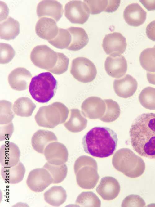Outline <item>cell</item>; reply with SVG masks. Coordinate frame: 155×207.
<instances>
[{"label": "cell", "instance_id": "60d3db41", "mask_svg": "<svg viewBox=\"0 0 155 207\" xmlns=\"http://www.w3.org/2000/svg\"><path fill=\"white\" fill-rule=\"evenodd\" d=\"M146 32L149 39L155 41V20L148 25L146 28Z\"/></svg>", "mask_w": 155, "mask_h": 207}, {"label": "cell", "instance_id": "ac0fdd59", "mask_svg": "<svg viewBox=\"0 0 155 207\" xmlns=\"http://www.w3.org/2000/svg\"><path fill=\"white\" fill-rule=\"evenodd\" d=\"M105 71L110 76L115 78L123 76L126 73L127 68V61L123 55H109L104 62Z\"/></svg>", "mask_w": 155, "mask_h": 207}, {"label": "cell", "instance_id": "83f0119b", "mask_svg": "<svg viewBox=\"0 0 155 207\" xmlns=\"http://www.w3.org/2000/svg\"><path fill=\"white\" fill-rule=\"evenodd\" d=\"M36 106L31 99L27 97H22L15 101L13 110L18 116L28 117L31 116Z\"/></svg>", "mask_w": 155, "mask_h": 207}, {"label": "cell", "instance_id": "4316f807", "mask_svg": "<svg viewBox=\"0 0 155 207\" xmlns=\"http://www.w3.org/2000/svg\"><path fill=\"white\" fill-rule=\"evenodd\" d=\"M44 196L47 203L53 206L58 207L66 201L67 195L62 186H54L44 193Z\"/></svg>", "mask_w": 155, "mask_h": 207}, {"label": "cell", "instance_id": "b9f144b4", "mask_svg": "<svg viewBox=\"0 0 155 207\" xmlns=\"http://www.w3.org/2000/svg\"><path fill=\"white\" fill-rule=\"evenodd\" d=\"M108 5L105 12L112 13L115 11L118 8L120 0H108Z\"/></svg>", "mask_w": 155, "mask_h": 207}, {"label": "cell", "instance_id": "ffe728a7", "mask_svg": "<svg viewBox=\"0 0 155 207\" xmlns=\"http://www.w3.org/2000/svg\"><path fill=\"white\" fill-rule=\"evenodd\" d=\"M35 32L41 38L48 41L53 39L57 35L59 28L56 21L48 17H42L37 21L35 26Z\"/></svg>", "mask_w": 155, "mask_h": 207}, {"label": "cell", "instance_id": "d590c367", "mask_svg": "<svg viewBox=\"0 0 155 207\" xmlns=\"http://www.w3.org/2000/svg\"><path fill=\"white\" fill-rule=\"evenodd\" d=\"M58 59L57 62L54 67L48 71L55 74L60 75L66 72L68 68L69 58L62 53L57 52Z\"/></svg>", "mask_w": 155, "mask_h": 207}, {"label": "cell", "instance_id": "4dcf8cb0", "mask_svg": "<svg viewBox=\"0 0 155 207\" xmlns=\"http://www.w3.org/2000/svg\"><path fill=\"white\" fill-rule=\"evenodd\" d=\"M43 168L49 172L52 177L53 181L52 183L58 184L62 182L66 178L68 172V168L66 164L57 165L49 164L46 162Z\"/></svg>", "mask_w": 155, "mask_h": 207}, {"label": "cell", "instance_id": "9c48e42d", "mask_svg": "<svg viewBox=\"0 0 155 207\" xmlns=\"http://www.w3.org/2000/svg\"><path fill=\"white\" fill-rule=\"evenodd\" d=\"M64 14L71 23L83 24L88 20L90 13L88 7L84 2L72 0L65 4Z\"/></svg>", "mask_w": 155, "mask_h": 207}, {"label": "cell", "instance_id": "484cf974", "mask_svg": "<svg viewBox=\"0 0 155 207\" xmlns=\"http://www.w3.org/2000/svg\"><path fill=\"white\" fill-rule=\"evenodd\" d=\"M20 32V24L18 21L9 16L0 23V37L7 40L14 39Z\"/></svg>", "mask_w": 155, "mask_h": 207}, {"label": "cell", "instance_id": "9a60e30c", "mask_svg": "<svg viewBox=\"0 0 155 207\" xmlns=\"http://www.w3.org/2000/svg\"><path fill=\"white\" fill-rule=\"evenodd\" d=\"M96 190L103 199L110 200L118 196L120 191V186L115 178L105 176L101 179Z\"/></svg>", "mask_w": 155, "mask_h": 207}, {"label": "cell", "instance_id": "cb8c5ba5", "mask_svg": "<svg viewBox=\"0 0 155 207\" xmlns=\"http://www.w3.org/2000/svg\"><path fill=\"white\" fill-rule=\"evenodd\" d=\"M78 109L70 110L69 117L64 124L65 127L69 131L73 133L80 132L87 126V120Z\"/></svg>", "mask_w": 155, "mask_h": 207}, {"label": "cell", "instance_id": "7a4b0ae2", "mask_svg": "<svg viewBox=\"0 0 155 207\" xmlns=\"http://www.w3.org/2000/svg\"><path fill=\"white\" fill-rule=\"evenodd\" d=\"M118 141L116 133L110 128L95 127L84 136L82 144L85 151L93 156L105 158L113 155Z\"/></svg>", "mask_w": 155, "mask_h": 207}, {"label": "cell", "instance_id": "8d00e7d4", "mask_svg": "<svg viewBox=\"0 0 155 207\" xmlns=\"http://www.w3.org/2000/svg\"><path fill=\"white\" fill-rule=\"evenodd\" d=\"M88 7L90 14H98L105 11L108 5V0H84L83 1Z\"/></svg>", "mask_w": 155, "mask_h": 207}, {"label": "cell", "instance_id": "ba28073f", "mask_svg": "<svg viewBox=\"0 0 155 207\" xmlns=\"http://www.w3.org/2000/svg\"><path fill=\"white\" fill-rule=\"evenodd\" d=\"M31 60L33 64L40 68L47 70L53 68L58 59L57 52L45 45L35 47L32 51Z\"/></svg>", "mask_w": 155, "mask_h": 207}, {"label": "cell", "instance_id": "8fae6325", "mask_svg": "<svg viewBox=\"0 0 155 207\" xmlns=\"http://www.w3.org/2000/svg\"><path fill=\"white\" fill-rule=\"evenodd\" d=\"M102 46L107 54L119 55L125 51L127 46L126 38L120 33H110L105 36Z\"/></svg>", "mask_w": 155, "mask_h": 207}, {"label": "cell", "instance_id": "74e56055", "mask_svg": "<svg viewBox=\"0 0 155 207\" xmlns=\"http://www.w3.org/2000/svg\"><path fill=\"white\" fill-rule=\"evenodd\" d=\"M15 55V52L10 44L4 43H0V62L6 64L11 61Z\"/></svg>", "mask_w": 155, "mask_h": 207}, {"label": "cell", "instance_id": "7c38bea8", "mask_svg": "<svg viewBox=\"0 0 155 207\" xmlns=\"http://www.w3.org/2000/svg\"><path fill=\"white\" fill-rule=\"evenodd\" d=\"M44 154L49 164L60 165L68 160V152L65 146L58 142L49 143L45 148Z\"/></svg>", "mask_w": 155, "mask_h": 207}, {"label": "cell", "instance_id": "4fadbf2b", "mask_svg": "<svg viewBox=\"0 0 155 207\" xmlns=\"http://www.w3.org/2000/svg\"><path fill=\"white\" fill-rule=\"evenodd\" d=\"M106 109V104L104 100L96 97L87 98L81 106L83 115L91 119H100L104 114Z\"/></svg>", "mask_w": 155, "mask_h": 207}, {"label": "cell", "instance_id": "30bf717a", "mask_svg": "<svg viewBox=\"0 0 155 207\" xmlns=\"http://www.w3.org/2000/svg\"><path fill=\"white\" fill-rule=\"evenodd\" d=\"M53 179L49 172L44 168L35 169L30 172L26 183L32 191L40 192L52 183Z\"/></svg>", "mask_w": 155, "mask_h": 207}, {"label": "cell", "instance_id": "1f68e13d", "mask_svg": "<svg viewBox=\"0 0 155 207\" xmlns=\"http://www.w3.org/2000/svg\"><path fill=\"white\" fill-rule=\"evenodd\" d=\"M79 207H97L101 206V202L97 196L92 191H84L78 196L75 202Z\"/></svg>", "mask_w": 155, "mask_h": 207}, {"label": "cell", "instance_id": "52a82bcc", "mask_svg": "<svg viewBox=\"0 0 155 207\" xmlns=\"http://www.w3.org/2000/svg\"><path fill=\"white\" fill-rule=\"evenodd\" d=\"M70 73L77 80L86 83L95 79L97 71L95 65L89 59L79 57L72 60Z\"/></svg>", "mask_w": 155, "mask_h": 207}, {"label": "cell", "instance_id": "ee69618b", "mask_svg": "<svg viewBox=\"0 0 155 207\" xmlns=\"http://www.w3.org/2000/svg\"><path fill=\"white\" fill-rule=\"evenodd\" d=\"M147 77L150 83L155 85V72H147Z\"/></svg>", "mask_w": 155, "mask_h": 207}, {"label": "cell", "instance_id": "5b68a950", "mask_svg": "<svg viewBox=\"0 0 155 207\" xmlns=\"http://www.w3.org/2000/svg\"><path fill=\"white\" fill-rule=\"evenodd\" d=\"M74 169L77 183L80 187L91 189L95 187L99 176L97 163L94 159L87 155L80 156L75 161Z\"/></svg>", "mask_w": 155, "mask_h": 207}, {"label": "cell", "instance_id": "e575fe53", "mask_svg": "<svg viewBox=\"0 0 155 207\" xmlns=\"http://www.w3.org/2000/svg\"><path fill=\"white\" fill-rule=\"evenodd\" d=\"M0 107V124L5 125L11 122L15 116L12 103L6 100H1Z\"/></svg>", "mask_w": 155, "mask_h": 207}, {"label": "cell", "instance_id": "8992f818", "mask_svg": "<svg viewBox=\"0 0 155 207\" xmlns=\"http://www.w3.org/2000/svg\"><path fill=\"white\" fill-rule=\"evenodd\" d=\"M69 110L63 103L55 102L41 107L34 118L40 126L50 128L64 123L68 118Z\"/></svg>", "mask_w": 155, "mask_h": 207}, {"label": "cell", "instance_id": "d4e9b609", "mask_svg": "<svg viewBox=\"0 0 155 207\" xmlns=\"http://www.w3.org/2000/svg\"><path fill=\"white\" fill-rule=\"evenodd\" d=\"M71 36V41L67 49L77 51L81 50L88 43L89 39L87 34L82 28L71 27L67 29Z\"/></svg>", "mask_w": 155, "mask_h": 207}, {"label": "cell", "instance_id": "f1b7e54d", "mask_svg": "<svg viewBox=\"0 0 155 207\" xmlns=\"http://www.w3.org/2000/svg\"><path fill=\"white\" fill-rule=\"evenodd\" d=\"M106 109L104 114L99 119L105 122L110 123L116 120L119 116L121 110L119 104L111 99H104Z\"/></svg>", "mask_w": 155, "mask_h": 207}, {"label": "cell", "instance_id": "ab89813d", "mask_svg": "<svg viewBox=\"0 0 155 207\" xmlns=\"http://www.w3.org/2000/svg\"><path fill=\"white\" fill-rule=\"evenodd\" d=\"M14 127L12 122L0 127V141L8 140L11 137L14 131Z\"/></svg>", "mask_w": 155, "mask_h": 207}, {"label": "cell", "instance_id": "f546056e", "mask_svg": "<svg viewBox=\"0 0 155 207\" xmlns=\"http://www.w3.org/2000/svg\"><path fill=\"white\" fill-rule=\"evenodd\" d=\"M139 60L143 69L148 72H155V47L143 50L140 54Z\"/></svg>", "mask_w": 155, "mask_h": 207}, {"label": "cell", "instance_id": "e0dca14e", "mask_svg": "<svg viewBox=\"0 0 155 207\" xmlns=\"http://www.w3.org/2000/svg\"><path fill=\"white\" fill-rule=\"evenodd\" d=\"M32 77L31 73L27 69L18 67L10 73L8 77V81L13 89L17 91H23L27 88Z\"/></svg>", "mask_w": 155, "mask_h": 207}, {"label": "cell", "instance_id": "7402d4cb", "mask_svg": "<svg viewBox=\"0 0 155 207\" xmlns=\"http://www.w3.org/2000/svg\"><path fill=\"white\" fill-rule=\"evenodd\" d=\"M56 136L53 132L46 130L39 129L33 135L31 144L33 149L41 154H44V150L50 143L57 142Z\"/></svg>", "mask_w": 155, "mask_h": 207}, {"label": "cell", "instance_id": "836d02e7", "mask_svg": "<svg viewBox=\"0 0 155 207\" xmlns=\"http://www.w3.org/2000/svg\"><path fill=\"white\" fill-rule=\"evenodd\" d=\"M139 100L145 108L155 110V88L151 87L144 88L139 94Z\"/></svg>", "mask_w": 155, "mask_h": 207}, {"label": "cell", "instance_id": "3957f363", "mask_svg": "<svg viewBox=\"0 0 155 207\" xmlns=\"http://www.w3.org/2000/svg\"><path fill=\"white\" fill-rule=\"evenodd\" d=\"M112 163L117 170L131 178L140 176L145 168L143 159L127 148L117 151L113 157Z\"/></svg>", "mask_w": 155, "mask_h": 207}, {"label": "cell", "instance_id": "f35d334b", "mask_svg": "<svg viewBox=\"0 0 155 207\" xmlns=\"http://www.w3.org/2000/svg\"><path fill=\"white\" fill-rule=\"evenodd\" d=\"M145 203L143 199L137 195L131 194L126 196L123 200L122 207H144Z\"/></svg>", "mask_w": 155, "mask_h": 207}, {"label": "cell", "instance_id": "d6a6232c", "mask_svg": "<svg viewBox=\"0 0 155 207\" xmlns=\"http://www.w3.org/2000/svg\"><path fill=\"white\" fill-rule=\"evenodd\" d=\"M70 33L67 29L59 28L56 36L48 42L56 48L60 49L67 48L71 41Z\"/></svg>", "mask_w": 155, "mask_h": 207}, {"label": "cell", "instance_id": "2e32d148", "mask_svg": "<svg viewBox=\"0 0 155 207\" xmlns=\"http://www.w3.org/2000/svg\"><path fill=\"white\" fill-rule=\"evenodd\" d=\"M138 83L132 76L126 74L114 80L113 87L115 93L119 97L127 98L132 96L137 90Z\"/></svg>", "mask_w": 155, "mask_h": 207}, {"label": "cell", "instance_id": "f6af8a7d", "mask_svg": "<svg viewBox=\"0 0 155 207\" xmlns=\"http://www.w3.org/2000/svg\"><path fill=\"white\" fill-rule=\"evenodd\" d=\"M154 47H155V45L154 46Z\"/></svg>", "mask_w": 155, "mask_h": 207}, {"label": "cell", "instance_id": "d6986e66", "mask_svg": "<svg viewBox=\"0 0 155 207\" xmlns=\"http://www.w3.org/2000/svg\"><path fill=\"white\" fill-rule=\"evenodd\" d=\"M20 152L17 146L9 142L2 145L0 148V163L2 167H12L20 161Z\"/></svg>", "mask_w": 155, "mask_h": 207}, {"label": "cell", "instance_id": "44dd1931", "mask_svg": "<svg viewBox=\"0 0 155 207\" xmlns=\"http://www.w3.org/2000/svg\"><path fill=\"white\" fill-rule=\"evenodd\" d=\"M147 13L137 3L129 4L125 8L123 17L126 23L129 25L138 27L145 21Z\"/></svg>", "mask_w": 155, "mask_h": 207}, {"label": "cell", "instance_id": "603a6c76", "mask_svg": "<svg viewBox=\"0 0 155 207\" xmlns=\"http://www.w3.org/2000/svg\"><path fill=\"white\" fill-rule=\"evenodd\" d=\"M25 172V168L20 162L12 167H2L1 175L3 179L8 183L16 184L23 179Z\"/></svg>", "mask_w": 155, "mask_h": 207}, {"label": "cell", "instance_id": "7bdbcfd3", "mask_svg": "<svg viewBox=\"0 0 155 207\" xmlns=\"http://www.w3.org/2000/svg\"><path fill=\"white\" fill-rule=\"evenodd\" d=\"M140 2L148 11L155 10V0H140Z\"/></svg>", "mask_w": 155, "mask_h": 207}, {"label": "cell", "instance_id": "6da1fadb", "mask_svg": "<svg viewBox=\"0 0 155 207\" xmlns=\"http://www.w3.org/2000/svg\"><path fill=\"white\" fill-rule=\"evenodd\" d=\"M129 133L134 150L141 156L155 159V113L139 116L132 123Z\"/></svg>", "mask_w": 155, "mask_h": 207}, {"label": "cell", "instance_id": "5bb4252c", "mask_svg": "<svg viewBox=\"0 0 155 207\" xmlns=\"http://www.w3.org/2000/svg\"><path fill=\"white\" fill-rule=\"evenodd\" d=\"M37 14L39 18H51L57 22L62 17L64 10L62 5L56 0H44L38 4Z\"/></svg>", "mask_w": 155, "mask_h": 207}, {"label": "cell", "instance_id": "277c9868", "mask_svg": "<svg viewBox=\"0 0 155 207\" xmlns=\"http://www.w3.org/2000/svg\"><path fill=\"white\" fill-rule=\"evenodd\" d=\"M57 87V82L51 73H41L33 77L29 86L32 97L40 103H47L54 96Z\"/></svg>", "mask_w": 155, "mask_h": 207}]
</instances>
